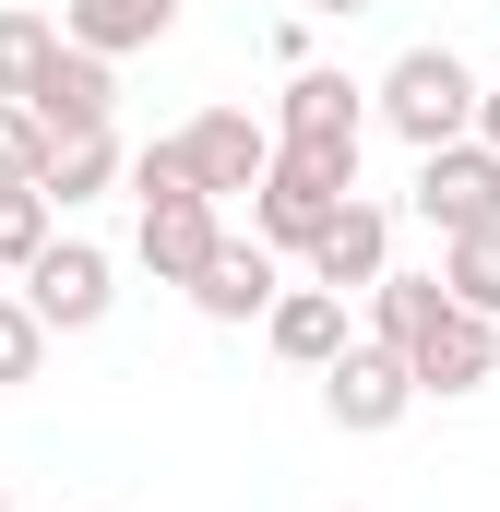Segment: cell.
<instances>
[{"label": "cell", "mask_w": 500, "mask_h": 512, "mask_svg": "<svg viewBox=\"0 0 500 512\" xmlns=\"http://www.w3.org/2000/svg\"><path fill=\"white\" fill-rule=\"evenodd\" d=\"M131 191H143L131 251H143V274H155V286H191L203 262L227 251V215H215V191L179 167V143H143V155H131Z\"/></svg>", "instance_id": "1"}, {"label": "cell", "mask_w": 500, "mask_h": 512, "mask_svg": "<svg viewBox=\"0 0 500 512\" xmlns=\"http://www.w3.org/2000/svg\"><path fill=\"white\" fill-rule=\"evenodd\" d=\"M477 96H489V84H477V60H465V48H405V60L370 84L381 131H393V143H417V155L465 143V131H477Z\"/></svg>", "instance_id": "2"}, {"label": "cell", "mask_w": 500, "mask_h": 512, "mask_svg": "<svg viewBox=\"0 0 500 512\" xmlns=\"http://www.w3.org/2000/svg\"><path fill=\"white\" fill-rule=\"evenodd\" d=\"M370 84H346V72H322V60H298L286 72V96H274V143L286 155H310V167H334V179H358V143H370Z\"/></svg>", "instance_id": "3"}, {"label": "cell", "mask_w": 500, "mask_h": 512, "mask_svg": "<svg viewBox=\"0 0 500 512\" xmlns=\"http://www.w3.org/2000/svg\"><path fill=\"white\" fill-rule=\"evenodd\" d=\"M405 405H417V358H405V346H381V334H358V346L322 370V417H334L346 441L405 429Z\"/></svg>", "instance_id": "4"}, {"label": "cell", "mask_w": 500, "mask_h": 512, "mask_svg": "<svg viewBox=\"0 0 500 512\" xmlns=\"http://www.w3.org/2000/svg\"><path fill=\"white\" fill-rule=\"evenodd\" d=\"M346 203H358V179H334V167H310V155H274V179L250 191V239H274L286 262H310Z\"/></svg>", "instance_id": "5"}, {"label": "cell", "mask_w": 500, "mask_h": 512, "mask_svg": "<svg viewBox=\"0 0 500 512\" xmlns=\"http://www.w3.org/2000/svg\"><path fill=\"white\" fill-rule=\"evenodd\" d=\"M24 298H36V322H48V334H96V322L120 310V262L96 251V239H48L36 274H24Z\"/></svg>", "instance_id": "6"}, {"label": "cell", "mask_w": 500, "mask_h": 512, "mask_svg": "<svg viewBox=\"0 0 500 512\" xmlns=\"http://www.w3.org/2000/svg\"><path fill=\"white\" fill-rule=\"evenodd\" d=\"M417 215L441 227V239H477L500 227V143H441V155H417Z\"/></svg>", "instance_id": "7"}, {"label": "cell", "mask_w": 500, "mask_h": 512, "mask_svg": "<svg viewBox=\"0 0 500 512\" xmlns=\"http://www.w3.org/2000/svg\"><path fill=\"white\" fill-rule=\"evenodd\" d=\"M167 143H179V167H191L215 203H227V191H262V179H274V155H286L274 120H250V108H203V120L167 131Z\"/></svg>", "instance_id": "8"}, {"label": "cell", "mask_w": 500, "mask_h": 512, "mask_svg": "<svg viewBox=\"0 0 500 512\" xmlns=\"http://www.w3.org/2000/svg\"><path fill=\"white\" fill-rule=\"evenodd\" d=\"M24 108L48 120V143H84V131H120V60H108V48H72V36H60V60H48V84H36Z\"/></svg>", "instance_id": "9"}, {"label": "cell", "mask_w": 500, "mask_h": 512, "mask_svg": "<svg viewBox=\"0 0 500 512\" xmlns=\"http://www.w3.org/2000/svg\"><path fill=\"white\" fill-rule=\"evenodd\" d=\"M405 358H417V393H441V405H453V393H489V370H500V322L453 298V310H441Z\"/></svg>", "instance_id": "10"}, {"label": "cell", "mask_w": 500, "mask_h": 512, "mask_svg": "<svg viewBox=\"0 0 500 512\" xmlns=\"http://www.w3.org/2000/svg\"><path fill=\"white\" fill-rule=\"evenodd\" d=\"M274 298H286V251H274V239H227V251L191 274V310H203V322H262Z\"/></svg>", "instance_id": "11"}, {"label": "cell", "mask_w": 500, "mask_h": 512, "mask_svg": "<svg viewBox=\"0 0 500 512\" xmlns=\"http://www.w3.org/2000/svg\"><path fill=\"white\" fill-rule=\"evenodd\" d=\"M262 346H274L286 370H334L358 334H346V298H334V286H286V298L262 310Z\"/></svg>", "instance_id": "12"}, {"label": "cell", "mask_w": 500, "mask_h": 512, "mask_svg": "<svg viewBox=\"0 0 500 512\" xmlns=\"http://www.w3.org/2000/svg\"><path fill=\"white\" fill-rule=\"evenodd\" d=\"M381 274H393V215H381V203H346V215L322 227V251H310V286H334V298H370Z\"/></svg>", "instance_id": "13"}, {"label": "cell", "mask_w": 500, "mask_h": 512, "mask_svg": "<svg viewBox=\"0 0 500 512\" xmlns=\"http://www.w3.org/2000/svg\"><path fill=\"white\" fill-rule=\"evenodd\" d=\"M167 24H179V0H60V36L72 48H108V60L167 48Z\"/></svg>", "instance_id": "14"}, {"label": "cell", "mask_w": 500, "mask_h": 512, "mask_svg": "<svg viewBox=\"0 0 500 512\" xmlns=\"http://www.w3.org/2000/svg\"><path fill=\"white\" fill-rule=\"evenodd\" d=\"M441 310H453V286H441V274H381V286H370V334H381V346H417Z\"/></svg>", "instance_id": "15"}, {"label": "cell", "mask_w": 500, "mask_h": 512, "mask_svg": "<svg viewBox=\"0 0 500 512\" xmlns=\"http://www.w3.org/2000/svg\"><path fill=\"white\" fill-rule=\"evenodd\" d=\"M48 60H60V12H0V96L12 108L48 84Z\"/></svg>", "instance_id": "16"}, {"label": "cell", "mask_w": 500, "mask_h": 512, "mask_svg": "<svg viewBox=\"0 0 500 512\" xmlns=\"http://www.w3.org/2000/svg\"><path fill=\"white\" fill-rule=\"evenodd\" d=\"M60 239V203L36 179H0V274H36V251Z\"/></svg>", "instance_id": "17"}, {"label": "cell", "mask_w": 500, "mask_h": 512, "mask_svg": "<svg viewBox=\"0 0 500 512\" xmlns=\"http://www.w3.org/2000/svg\"><path fill=\"white\" fill-rule=\"evenodd\" d=\"M120 167H131L120 131H84V143H60V155H48V179H36V191H48V203H96Z\"/></svg>", "instance_id": "18"}, {"label": "cell", "mask_w": 500, "mask_h": 512, "mask_svg": "<svg viewBox=\"0 0 500 512\" xmlns=\"http://www.w3.org/2000/svg\"><path fill=\"white\" fill-rule=\"evenodd\" d=\"M441 286H453L465 310H489V322H500V227H477V239H441Z\"/></svg>", "instance_id": "19"}, {"label": "cell", "mask_w": 500, "mask_h": 512, "mask_svg": "<svg viewBox=\"0 0 500 512\" xmlns=\"http://www.w3.org/2000/svg\"><path fill=\"white\" fill-rule=\"evenodd\" d=\"M48 370V322H36V298H0V382H36Z\"/></svg>", "instance_id": "20"}, {"label": "cell", "mask_w": 500, "mask_h": 512, "mask_svg": "<svg viewBox=\"0 0 500 512\" xmlns=\"http://www.w3.org/2000/svg\"><path fill=\"white\" fill-rule=\"evenodd\" d=\"M48 155H60V143H48V120L0 96V179H48Z\"/></svg>", "instance_id": "21"}, {"label": "cell", "mask_w": 500, "mask_h": 512, "mask_svg": "<svg viewBox=\"0 0 500 512\" xmlns=\"http://www.w3.org/2000/svg\"><path fill=\"white\" fill-rule=\"evenodd\" d=\"M477 143H500V84H489V96H477Z\"/></svg>", "instance_id": "22"}, {"label": "cell", "mask_w": 500, "mask_h": 512, "mask_svg": "<svg viewBox=\"0 0 500 512\" xmlns=\"http://www.w3.org/2000/svg\"><path fill=\"white\" fill-rule=\"evenodd\" d=\"M298 12H334V24H346V12H370V0H298Z\"/></svg>", "instance_id": "23"}, {"label": "cell", "mask_w": 500, "mask_h": 512, "mask_svg": "<svg viewBox=\"0 0 500 512\" xmlns=\"http://www.w3.org/2000/svg\"><path fill=\"white\" fill-rule=\"evenodd\" d=\"M0 512H12V489H0Z\"/></svg>", "instance_id": "24"}]
</instances>
